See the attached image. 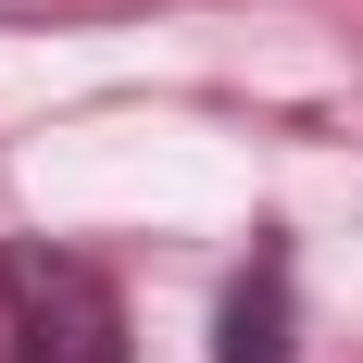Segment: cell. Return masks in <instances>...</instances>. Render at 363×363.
Wrapping results in <instances>:
<instances>
[{
    "instance_id": "obj_1",
    "label": "cell",
    "mask_w": 363,
    "mask_h": 363,
    "mask_svg": "<svg viewBox=\"0 0 363 363\" xmlns=\"http://www.w3.org/2000/svg\"><path fill=\"white\" fill-rule=\"evenodd\" d=\"M0 363H138L113 276L50 238H0Z\"/></svg>"
},
{
    "instance_id": "obj_2",
    "label": "cell",
    "mask_w": 363,
    "mask_h": 363,
    "mask_svg": "<svg viewBox=\"0 0 363 363\" xmlns=\"http://www.w3.org/2000/svg\"><path fill=\"white\" fill-rule=\"evenodd\" d=\"M213 363H301V276H289L276 225L251 238V263H238V289L213 313Z\"/></svg>"
}]
</instances>
